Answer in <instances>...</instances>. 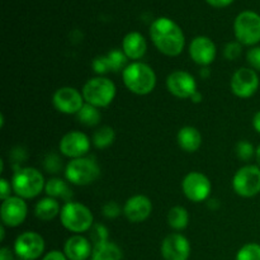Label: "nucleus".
I'll use <instances>...</instances> for the list:
<instances>
[{"label": "nucleus", "instance_id": "bb28decb", "mask_svg": "<svg viewBox=\"0 0 260 260\" xmlns=\"http://www.w3.org/2000/svg\"><path fill=\"white\" fill-rule=\"evenodd\" d=\"M114 140H116V132H114V129L111 126H102L94 132L91 142H93V145L96 149L103 150L111 146L114 142Z\"/></svg>", "mask_w": 260, "mask_h": 260}, {"label": "nucleus", "instance_id": "a211bd4d", "mask_svg": "<svg viewBox=\"0 0 260 260\" xmlns=\"http://www.w3.org/2000/svg\"><path fill=\"white\" fill-rule=\"evenodd\" d=\"M152 213V202L147 196L136 194L129 197L123 205V215L131 223H141Z\"/></svg>", "mask_w": 260, "mask_h": 260}, {"label": "nucleus", "instance_id": "4be33fe9", "mask_svg": "<svg viewBox=\"0 0 260 260\" xmlns=\"http://www.w3.org/2000/svg\"><path fill=\"white\" fill-rule=\"evenodd\" d=\"M61 208L62 206H60L58 200L55 198H51L46 196L45 198H41L35 206V216L41 221H47L53 220L57 216H60Z\"/></svg>", "mask_w": 260, "mask_h": 260}, {"label": "nucleus", "instance_id": "473e14b6", "mask_svg": "<svg viewBox=\"0 0 260 260\" xmlns=\"http://www.w3.org/2000/svg\"><path fill=\"white\" fill-rule=\"evenodd\" d=\"M43 168H45L48 173H51V174H57V173L62 169V161H61V159L58 157L57 154L51 152V154H48L47 156L45 157V160H43Z\"/></svg>", "mask_w": 260, "mask_h": 260}, {"label": "nucleus", "instance_id": "2eb2a0df", "mask_svg": "<svg viewBox=\"0 0 260 260\" xmlns=\"http://www.w3.org/2000/svg\"><path fill=\"white\" fill-rule=\"evenodd\" d=\"M167 89L175 98L190 99L197 91V81L188 71L175 70L168 75Z\"/></svg>", "mask_w": 260, "mask_h": 260}, {"label": "nucleus", "instance_id": "f257e3e1", "mask_svg": "<svg viewBox=\"0 0 260 260\" xmlns=\"http://www.w3.org/2000/svg\"><path fill=\"white\" fill-rule=\"evenodd\" d=\"M150 38L157 51L168 57H177L184 50V33L170 18L160 17L155 19L150 25Z\"/></svg>", "mask_w": 260, "mask_h": 260}, {"label": "nucleus", "instance_id": "c85d7f7f", "mask_svg": "<svg viewBox=\"0 0 260 260\" xmlns=\"http://www.w3.org/2000/svg\"><path fill=\"white\" fill-rule=\"evenodd\" d=\"M236 260H260V244L248 243L239 249Z\"/></svg>", "mask_w": 260, "mask_h": 260}, {"label": "nucleus", "instance_id": "2f4dec72", "mask_svg": "<svg viewBox=\"0 0 260 260\" xmlns=\"http://www.w3.org/2000/svg\"><path fill=\"white\" fill-rule=\"evenodd\" d=\"M243 52V45L239 41H233V42L226 43L225 48H223V56L226 60L235 61L238 60Z\"/></svg>", "mask_w": 260, "mask_h": 260}, {"label": "nucleus", "instance_id": "c9c22d12", "mask_svg": "<svg viewBox=\"0 0 260 260\" xmlns=\"http://www.w3.org/2000/svg\"><path fill=\"white\" fill-rule=\"evenodd\" d=\"M246 61L253 70L260 73V46H254L246 53Z\"/></svg>", "mask_w": 260, "mask_h": 260}, {"label": "nucleus", "instance_id": "58836bf2", "mask_svg": "<svg viewBox=\"0 0 260 260\" xmlns=\"http://www.w3.org/2000/svg\"><path fill=\"white\" fill-rule=\"evenodd\" d=\"M42 260H69V259L66 258V255L63 254V251L51 250V251H48L46 255H43Z\"/></svg>", "mask_w": 260, "mask_h": 260}, {"label": "nucleus", "instance_id": "cd10ccee", "mask_svg": "<svg viewBox=\"0 0 260 260\" xmlns=\"http://www.w3.org/2000/svg\"><path fill=\"white\" fill-rule=\"evenodd\" d=\"M107 60H108L109 68H111L112 73H118V71H123L126 66L128 65V58L124 55V52L119 48H114L107 53Z\"/></svg>", "mask_w": 260, "mask_h": 260}, {"label": "nucleus", "instance_id": "7c9ffc66", "mask_svg": "<svg viewBox=\"0 0 260 260\" xmlns=\"http://www.w3.org/2000/svg\"><path fill=\"white\" fill-rule=\"evenodd\" d=\"M236 156L241 160V161H250L253 157H255L256 149L253 146V144L246 140H241L236 144L235 146Z\"/></svg>", "mask_w": 260, "mask_h": 260}, {"label": "nucleus", "instance_id": "b1692460", "mask_svg": "<svg viewBox=\"0 0 260 260\" xmlns=\"http://www.w3.org/2000/svg\"><path fill=\"white\" fill-rule=\"evenodd\" d=\"M122 249L113 241L108 240L93 246L90 260H122Z\"/></svg>", "mask_w": 260, "mask_h": 260}, {"label": "nucleus", "instance_id": "9d476101", "mask_svg": "<svg viewBox=\"0 0 260 260\" xmlns=\"http://www.w3.org/2000/svg\"><path fill=\"white\" fill-rule=\"evenodd\" d=\"M45 239L36 231H24L14 241V254L22 260H37L45 253Z\"/></svg>", "mask_w": 260, "mask_h": 260}, {"label": "nucleus", "instance_id": "de8ad7c7", "mask_svg": "<svg viewBox=\"0 0 260 260\" xmlns=\"http://www.w3.org/2000/svg\"><path fill=\"white\" fill-rule=\"evenodd\" d=\"M13 260H22V259H19V258H17V256H15V258L13 259Z\"/></svg>", "mask_w": 260, "mask_h": 260}, {"label": "nucleus", "instance_id": "39448f33", "mask_svg": "<svg viewBox=\"0 0 260 260\" xmlns=\"http://www.w3.org/2000/svg\"><path fill=\"white\" fill-rule=\"evenodd\" d=\"M81 93L85 103L96 108H107L116 98L117 88L111 79L106 76H95L84 84Z\"/></svg>", "mask_w": 260, "mask_h": 260}, {"label": "nucleus", "instance_id": "c756f323", "mask_svg": "<svg viewBox=\"0 0 260 260\" xmlns=\"http://www.w3.org/2000/svg\"><path fill=\"white\" fill-rule=\"evenodd\" d=\"M89 240L91 241L93 246L108 241L109 231L107 229V226L103 225V223H94L93 228L89 231Z\"/></svg>", "mask_w": 260, "mask_h": 260}, {"label": "nucleus", "instance_id": "e433bc0d", "mask_svg": "<svg viewBox=\"0 0 260 260\" xmlns=\"http://www.w3.org/2000/svg\"><path fill=\"white\" fill-rule=\"evenodd\" d=\"M12 183L7 178H0V198H2V201H5L9 197H12Z\"/></svg>", "mask_w": 260, "mask_h": 260}, {"label": "nucleus", "instance_id": "72a5a7b5", "mask_svg": "<svg viewBox=\"0 0 260 260\" xmlns=\"http://www.w3.org/2000/svg\"><path fill=\"white\" fill-rule=\"evenodd\" d=\"M102 213L106 218L113 220V218L118 217L121 213H123V208L116 202V201H109V202L104 203L102 207Z\"/></svg>", "mask_w": 260, "mask_h": 260}, {"label": "nucleus", "instance_id": "a19ab883", "mask_svg": "<svg viewBox=\"0 0 260 260\" xmlns=\"http://www.w3.org/2000/svg\"><path fill=\"white\" fill-rule=\"evenodd\" d=\"M15 254H13V251L9 248H2L0 249V260H13L15 258Z\"/></svg>", "mask_w": 260, "mask_h": 260}, {"label": "nucleus", "instance_id": "4468645a", "mask_svg": "<svg viewBox=\"0 0 260 260\" xmlns=\"http://www.w3.org/2000/svg\"><path fill=\"white\" fill-rule=\"evenodd\" d=\"M27 215V202L18 196H12L8 200L3 201L0 206L2 225H4L5 228H18L24 222Z\"/></svg>", "mask_w": 260, "mask_h": 260}, {"label": "nucleus", "instance_id": "9b49d317", "mask_svg": "<svg viewBox=\"0 0 260 260\" xmlns=\"http://www.w3.org/2000/svg\"><path fill=\"white\" fill-rule=\"evenodd\" d=\"M260 85L259 75L251 68H240L231 76L230 88L238 98L248 99L258 91Z\"/></svg>", "mask_w": 260, "mask_h": 260}, {"label": "nucleus", "instance_id": "7ed1b4c3", "mask_svg": "<svg viewBox=\"0 0 260 260\" xmlns=\"http://www.w3.org/2000/svg\"><path fill=\"white\" fill-rule=\"evenodd\" d=\"M10 183L14 194L23 200L38 197L46 187V180L42 173L32 167L19 168L15 170Z\"/></svg>", "mask_w": 260, "mask_h": 260}, {"label": "nucleus", "instance_id": "5701e85b", "mask_svg": "<svg viewBox=\"0 0 260 260\" xmlns=\"http://www.w3.org/2000/svg\"><path fill=\"white\" fill-rule=\"evenodd\" d=\"M68 183V180H63L61 178H50L48 180H46V196L55 198V200H62L65 202H70L71 197H73V190L70 189Z\"/></svg>", "mask_w": 260, "mask_h": 260}, {"label": "nucleus", "instance_id": "393cba45", "mask_svg": "<svg viewBox=\"0 0 260 260\" xmlns=\"http://www.w3.org/2000/svg\"><path fill=\"white\" fill-rule=\"evenodd\" d=\"M189 223V213L183 206H174L168 212V225L175 231H182Z\"/></svg>", "mask_w": 260, "mask_h": 260}, {"label": "nucleus", "instance_id": "c03bdc74", "mask_svg": "<svg viewBox=\"0 0 260 260\" xmlns=\"http://www.w3.org/2000/svg\"><path fill=\"white\" fill-rule=\"evenodd\" d=\"M200 75H201V78H203V79H207L208 76L211 75V70H210V69H208V66H206V68L201 69Z\"/></svg>", "mask_w": 260, "mask_h": 260}, {"label": "nucleus", "instance_id": "f8f14e48", "mask_svg": "<svg viewBox=\"0 0 260 260\" xmlns=\"http://www.w3.org/2000/svg\"><path fill=\"white\" fill-rule=\"evenodd\" d=\"M52 103L56 111L60 113L68 114H78L79 111L84 107L85 101L81 91H79L73 86H62L58 88L52 95Z\"/></svg>", "mask_w": 260, "mask_h": 260}, {"label": "nucleus", "instance_id": "0eeeda50", "mask_svg": "<svg viewBox=\"0 0 260 260\" xmlns=\"http://www.w3.org/2000/svg\"><path fill=\"white\" fill-rule=\"evenodd\" d=\"M234 33L241 45L255 46L260 42V15L253 10L241 12L234 22Z\"/></svg>", "mask_w": 260, "mask_h": 260}, {"label": "nucleus", "instance_id": "ea45409f", "mask_svg": "<svg viewBox=\"0 0 260 260\" xmlns=\"http://www.w3.org/2000/svg\"><path fill=\"white\" fill-rule=\"evenodd\" d=\"M206 2L213 8H225L229 7L230 4H233L235 0H206Z\"/></svg>", "mask_w": 260, "mask_h": 260}, {"label": "nucleus", "instance_id": "412c9836", "mask_svg": "<svg viewBox=\"0 0 260 260\" xmlns=\"http://www.w3.org/2000/svg\"><path fill=\"white\" fill-rule=\"evenodd\" d=\"M177 141L183 151L192 154L198 151L202 146V135L196 127L184 126L178 131Z\"/></svg>", "mask_w": 260, "mask_h": 260}, {"label": "nucleus", "instance_id": "f704fd0d", "mask_svg": "<svg viewBox=\"0 0 260 260\" xmlns=\"http://www.w3.org/2000/svg\"><path fill=\"white\" fill-rule=\"evenodd\" d=\"M91 68H93L94 73L98 76H104L106 74L111 73V68H109V63L106 55L96 56L93 60V62H91Z\"/></svg>", "mask_w": 260, "mask_h": 260}, {"label": "nucleus", "instance_id": "79ce46f5", "mask_svg": "<svg viewBox=\"0 0 260 260\" xmlns=\"http://www.w3.org/2000/svg\"><path fill=\"white\" fill-rule=\"evenodd\" d=\"M253 127L258 134H260V111L256 112L253 117Z\"/></svg>", "mask_w": 260, "mask_h": 260}, {"label": "nucleus", "instance_id": "6ab92c4d", "mask_svg": "<svg viewBox=\"0 0 260 260\" xmlns=\"http://www.w3.org/2000/svg\"><path fill=\"white\" fill-rule=\"evenodd\" d=\"M93 253V244L83 235H73L65 241L63 254L69 260H88Z\"/></svg>", "mask_w": 260, "mask_h": 260}, {"label": "nucleus", "instance_id": "a18cd8bd", "mask_svg": "<svg viewBox=\"0 0 260 260\" xmlns=\"http://www.w3.org/2000/svg\"><path fill=\"white\" fill-rule=\"evenodd\" d=\"M4 238H5V226L2 225L0 226V240L4 241Z\"/></svg>", "mask_w": 260, "mask_h": 260}, {"label": "nucleus", "instance_id": "6e6552de", "mask_svg": "<svg viewBox=\"0 0 260 260\" xmlns=\"http://www.w3.org/2000/svg\"><path fill=\"white\" fill-rule=\"evenodd\" d=\"M234 192L243 198H253L260 193V168L258 165H244L233 178Z\"/></svg>", "mask_w": 260, "mask_h": 260}, {"label": "nucleus", "instance_id": "49530a36", "mask_svg": "<svg viewBox=\"0 0 260 260\" xmlns=\"http://www.w3.org/2000/svg\"><path fill=\"white\" fill-rule=\"evenodd\" d=\"M255 160L258 162V167L260 168V145L256 147V152H255Z\"/></svg>", "mask_w": 260, "mask_h": 260}, {"label": "nucleus", "instance_id": "20e7f679", "mask_svg": "<svg viewBox=\"0 0 260 260\" xmlns=\"http://www.w3.org/2000/svg\"><path fill=\"white\" fill-rule=\"evenodd\" d=\"M60 222L68 231L74 235L89 233L94 225V216L89 207L79 202L63 203L60 212Z\"/></svg>", "mask_w": 260, "mask_h": 260}, {"label": "nucleus", "instance_id": "423d86ee", "mask_svg": "<svg viewBox=\"0 0 260 260\" xmlns=\"http://www.w3.org/2000/svg\"><path fill=\"white\" fill-rule=\"evenodd\" d=\"M101 167L94 159L88 156L73 159L65 168V178L70 184L78 187L93 184L101 177Z\"/></svg>", "mask_w": 260, "mask_h": 260}, {"label": "nucleus", "instance_id": "37998d69", "mask_svg": "<svg viewBox=\"0 0 260 260\" xmlns=\"http://www.w3.org/2000/svg\"><path fill=\"white\" fill-rule=\"evenodd\" d=\"M190 101L193 102V103H196V104H198V103H201V102L203 101V95H202V93H201V91H196L194 94H193L192 96H190Z\"/></svg>", "mask_w": 260, "mask_h": 260}, {"label": "nucleus", "instance_id": "4c0bfd02", "mask_svg": "<svg viewBox=\"0 0 260 260\" xmlns=\"http://www.w3.org/2000/svg\"><path fill=\"white\" fill-rule=\"evenodd\" d=\"M9 156L12 157L15 162H23L28 157V154L23 147L18 146L15 147V149H13V151L10 152Z\"/></svg>", "mask_w": 260, "mask_h": 260}, {"label": "nucleus", "instance_id": "f03ea898", "mask_svg": "<svg viewBox=\"0 0 260 260\" xmlns=\"http://www.w3.org/2000/svg\"><path fill=\"white\" fill-rule=\"evenodd\" d=\"M124 86L136 95H147L156 86L157 78L154 69L141 61H132L122 71Z\"/></svg>", "mask_w": 260, "mask_h": 260}, {"label": "nucleus", "instance_id": "dca6fc26", "mask_svg": "<svg viewBox=\"0 0 260 260\" xmlns=\"http://www.w3.org/2000/svg\"><path fill=\"white\" fill-rule=\"evenodd\" d=\"M161 256L164 260H188L192 251L189 240L179 233H172L161 243Z\"/></svg>", "mask_w": 260, "mask_h": 260}, {"label": "nucleus", "instance_id": "1a4fd4ad", "mask_svg": "<svg viewBox=\"0 0 260 260\" xmlns=\"http://www.w3.org/2000/svg\"><path fill=\"white\" fill-rule=\"evenodd\" d=\"M183 194L190 202L201 203L210 198L212 192V183L207 175L200 172H190L182 180Z\"/></svg>", "mask_w": 260, "mask_h": 260}, {"label": "nucleus", "instance_id": "a878e982", "mask_svg": "<svg viewBox=\"0 0 260 260\" xmlns=\"http://www.w3.org/2000/svg\"><path fill=\"white\" fill-rule=\"evenodd\" d=\"M76 118H78L79 123L84 124V126L95 127L98 126L99 122H101L102 113L101 111H99V108L85 103L83 108L79 111V113L76 114Z\"/></svg>", "mask_w": 260, "mask_h": 260}, {"label": "nucleus", "instance_id": "aec40b11", "mask_svg": "<svg viewBox=\"0 0 260 260\" xmlns=\"http://www.w3.org/2000/svg\"><path fill=\"white\" fill-rule=\"evenodd\" d=\"M122 51L128 60L139 61L146 55L147 42L140 32H129L122 40Z\"/></svg>", "mask_w": 260, "mask_h": 260}, {"label": "nucleus", "instance_id": "f3484780", "mask_svg": "<svg viewBox=\"0 0 260 260\" xmlns=\"http://www.w3.org/2000/svg\"><path fill=\"white\" fill-rule=\"evenodd\" d=\"M188 51H189V56L193 62L202 68L210 66L216 60V55H217L215 42L206 36H198V37L193 38L192 42L189 43Z\"/></svg>", "mask_w": 260, "mask_h": 260}, {"label": "nucleus", "instance_id": "ddd939ff", "mask_svg": "<svg viewBox=\"0 0 260 260\" xmlns=\"http://www.w3.org/2000/svg\"><path fill=\"white\" fill-rule=\"evenodd\" d=\"M91 141L86 134L81 131H70L62 136L58 144V150L69 159H79L88 155Z\"/></svg>", "mask_w": 260, "mask_h": 260}]
</instances>
